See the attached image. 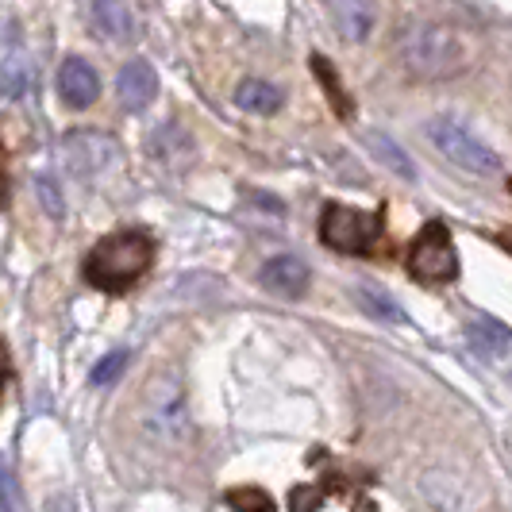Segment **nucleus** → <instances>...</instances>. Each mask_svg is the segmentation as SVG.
Instances as JSON below:
<instances>
[{"label": "nucleus", "mask_w": 512, "mask_h": 512, "mask_svg": "<svg viewBox=\"0 0 512 512\" xmlns=\"http://www.w3.org/2000/svg\"><path fill=\"white\" fill-rule=\"evenodd\" d=\"M58 93L70 108H89L101 93V81L97 70L85 62V58H66L62 70H58Z\"/></svg>", "instance_id": "8"}, {"label": "nucleus", "mask_w": 512, "mask_h": 512, "mask_svg": "<svg viewBox=\"0 0 512 512\" xmlns=\"http://www.w3.org/2000/svg\"><path fill=\"white\" fill-rule=\"evenodd\" d=\"M35 193H39V201L47 205V212H51L54 220L66 212V205H62V193H58V185H54L51 178H39L35 181Z\"/></svg>", "instance_id": "21"}, {"label": "nucleus", "mask_w": 512, "mask_h": 512, "mask_svg": "<svg viewBox=\"0 0 512 512\" xmlns=\"http://www.w3.org/2000/svg\"><path fill=\"white\" fill-rule=\"evenodd\" d=\"M8 378H12V359H8V347L0 343V393H4Z\"/></svg>", "instance_id": "23"}, {"label": "nucleus", "mask_w": 512, "mask_h": 512, "mask_svg": "<svg viewBox=\"0 0 512 512\" xmlns=\"http://www.w3.org/2000/svg\"><path fill=\"white\" fill-rule=\"evenodd\" d=\"M466 335H470L474 351H482L486 359H501V355L512 347V332L501 324V320H493V316L470 320V324H466Z\"/></svg>", "instance_id": "12"}, {"label": "nucleus", "mask_w": 512, "mask_h": 512, "mask_svg": "<svg viewBox=\"0 0 512 512\" xmlns=\"http://www.w3.org/2000/svg\"><path fill=\"white\" fill-rule=\"evenodd\" d=\"M228 505L235 512H274V501L262 489H231Z\"/></svg>", "instance_id": "20"}, {"label": "nucleus", "mask_w": 512, "mask_h": 512, "mask_svg": "<svg viewBox=\"0 0 512 512\" xmlns=\"http://www.w3.org/2000/svg\"><path fill=\"white\" fill-rule=\"evenodd\" d=\"M366 147L382 158L385 166L397 174V178H405V181H416V170H412V158L389 135H382V131H366Z\"/></svg>", "instance_id": "15"}, {"label": "nucleus", "mask_w": 512, "mask_h": 512, "mask_svg": "<svg viewBox=\"0 0 512 512\" xmlns=\"http://www.w3.org/2000/svg\"><path fill=\"white\" fill-rule=\"evenodd\" d=\"M258 282L266 285L274 297H289L293 301V297H301L308 289V266L297 255H274L262 266Z\"/></svg>", "instance_id": "9"}, {"label": "nucleus", "mask_w": 512, "mask_h": 512, "mask_svg": "<svg viewBox=\"0 0 512 512\" xmlns=\"http://www.w3.org/2000/svg\"><path fill=\"white\" fill-rule=\"evenodd\" d=\"M328 4H332L339 31H343L351 43L366 39V31H370V4H366V0H328Z\"/></svg>", "instance_id": "14"}, {"label": "nucleus", "mask_w": 512, "mask_h": 512, "mask_svg": "<svg viewBox=\"0 0 512 512\" xmlns=\"http://www.w3.org/2000/svg\"><path fill=\"white\" fill-rule=\"evenodd\" d=\"M143 428L162 443L189 439V409H185V393L174 378H154L151 382L147 405H143Z\"/></svg>", "instance_id": "5"}, {"label": "nucleus", "mask_w": 512, "mask_h": 512, "mask_svg": "<svg viewBox=\"0 0 512 512\" xmlns=\"http://www.w3.org/2000/svg\"><path fill=\"white\" fill-rule=\"evenodd\" d=\"M401 58L416 77H459L474 62V47L455 27L412 24L401 35Z\"/></svg>", "instance_id": "2"}, {"label": "nucleus", "mask_w": 512, "mask_h": 512, "mask_svg": "<svg viewBox=\"0 0 512 512\" xmlns=\"http://www.w3.org/2000/svg\"><path fill=\"white\" fill-rule=\"evenodd\" d=\"M4 197H8V185H4V174H0V205H4Z\"/></svg>", "instance_id": "24"}, {"label": "nucleus", "mask_w": 512, "mask_h": 512, "mask_svg": "<svg viewBox=\"0 0 512 512\" xmlns=\"http://www.w3.org/2000/svg\"><path fill=\"white\" fill-rule=\"evenodd\" d=\"M409 270L420 282H451L459 274V255H455V243L443 224H428L412 239Z\"/></svg>", "instance_id": "6"}, {"label": "nucleus", "mask_w": 512, "mask_h": 512, "mask_svg": "<svg viewBox=\"0 0 512 512\" xmlns=\"http://www.w3.org/2000/svg\"><path fill=\"white\" fill-rule=\"evenodd\" d=\"M128 370V351H112V355H104L97 366H93V374H89V382L93 385H112L120 382V374Z\"/></svg>", "instance_id": "19"}, {"label": "nucleus", "mask_w": 512, "mask_h": 512, "mask_svg": "<svg viewBox=\"0 0 512 512\" xmlns=\"http://www.w3.org/2000/svg\"><path fill=\"white\" fill-rule=\"evenodd\" d=\"M62 158L77 174H93V170H101L116 158V143L101 131H70L62 139Z\"/></svg>", "instance_id": "7"}, {"label": "nucleus", "mask_w": 512, "mask_h": 512, "mask_svg": "<svg viewBox=\"0 0 512 512\" xmlns=\"http://www.w3.org/2000/svg\"><path fill=\"white\" fill-rule=\"evenodd\" d=\"M93 27L112 43H128L135 35V16H131L128 0H97L93 4Z\"/></svg>", "instance_id": "11"}, {"label": "nucleus", "mask_w": 512, "mask_h": 512, "mask_svg": "<svg viewBox=\"0 0 512 512\" xmlns=\"http://www.w3.org/2000/svg\"><path fill=\"white\" fill-rule=\"evenodd\" d=\"M428 139H432V147H436L451 166H459L466 174H482V178L501 174L497 151H489L478 135H470V131L462 128V124H455V120H432V124H428Z\"/></svg>", "instance_id": "3"}, {"label": "nucleus", "mask_w": 512, "mask_h": 512, "mask_svg": "<svg viewBox=\"0 0 512 512\" xmlns=\"http://www.w3.org/2000/svg\"><path fill=\"white\" fill-rule=\"evenodd\" d=\"M27 89H31V62L27 58H8L4 70H0V97L20 101Z\"/></svg>", "instance_id": "17"}, {"label": "nucleus", "mask_w": 512, "mask_h": 512, "mask_svg": "<svg viewBox=\"0 0 512 512\" xmlns=\"http://www.w3.org/2000/svg\"><path fill=\"white\" fill-rule=\"evenodd\" d=\"M359 305L370 312V316H378L385 324H405L409 316L397 308V301H389L382 289H374V285H359Z\"/></svg>", "instance_id": "16"}, {"label": "nucleus", "mask_w": 512, "mask_h": 512, "mask_svg": "<svg viewBox=\"0 0 512 512\" xmlns=\"http://www.w3.org/2000/svg\"><path fill=\"white\" fill-rule=\"evenodd\" d=\"M312 70H316V77H320V85L328 89V97H332V104H335V112L339 116H351V101H347V93L339 89V77H335V70H332V62L328 58H312Z\"/></svg>", "instance_id": "18"}, {"label": "nucleus", "mask_w": 512, "mask_h": 512, "mask_svg": "<svg viewBox=\"0 0 512 512\" xmlns=\"http://www.w3.org/2000/svg\"><path fill=\"white\" fill-rule=\"evenodd\" d=\"M116 93H120V104H124L128 112H143V108L154 101V93H158V74H154L151 62L131 58L128 66L120 70Z\"/></svg>", "instance_id": "10"}, {"label": "nucleus", "mask_w": 512, "mask_h": 512, "mask_svg": "<svg viewBox=\"0 0 512 512\" xmlns=\"http://www.w3.org/2000/svg\"><path fill=\"white\" fill-rule=\"evenodd\" d=\"M382 235V216L378 212H359L347 205H328L324 220H320V239L343 251V255H366Z\"/></svg>", "instance_id": "4"}, {"label": "nucleus", "mask_w": 512, "mask_h": 512, "mask_svg": "<svg viewBox=\"0 0 512 512\" xmlns=\"http://www.w3.org/2000/svg\"><path fill=\"white\" fill-rule=\"evenodd\" d=\"M282 89L270 85V81H258V77H247L239 89H235V104L243 112H255V116H274L282 108Z\"/></svg>", "instance_id": "13"}, {"label": "nucleus", "mask_w": 512, "mask_h": 512, "mask_svg": "<svg viewBox=\"0 0 512 512\" xmlns=\"http://www.w3.org/2000/svg\"><path fill=\"white\" fill-rule=\"evenodd\" d=\"M154 262V243L143 231H116L104 243H97L85 258V282L108 289V293H124L135 285Z\"/></svg>", "instance_id": "1"}, {"label": "nucleus", "mask_w": 512, "mask_h": 512, "mask_svg": "<svg viewBox=\"0 0 512 512\" xmlns=\"http://www.w3.org/2000/svg\"><path fill=\"white\" fill-rule=\"evenodd\" d=\"M0 512H16V489H12V474L0 462Z\"/></svg>", "instance_id": "22"}]
</instances>
